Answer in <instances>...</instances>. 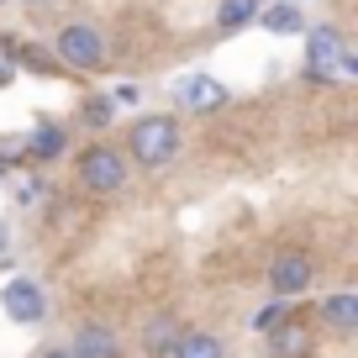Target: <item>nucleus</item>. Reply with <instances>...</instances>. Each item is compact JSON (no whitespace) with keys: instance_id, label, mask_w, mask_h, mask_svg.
I'll use <instances>...</instances> for the list:
<instances>
[{"instance_id":"nucleus-6","label":"nucleus","mask_w":358,"mask_h":358,"mask_svg":"<svg viewBox=\"0 0 358 358\" xmlns=\"http://www.w3.org/2000/svg\"><path fill=\"white\" fill-rule=\"evenodd\" d=\"M69 353L74 358H127V337L106 316H85L74 327V337H69Z\"/></svg>"},{"instance_id":"nucleus-12","label":"nucleus","mask_w":358,"mask_h":358,"mask_svg":"<svg viewBox=\"0 0 358 358\" xmlns=\"http://www.w3.org/2000/svg\"><path fill=\"white\" fill-rule=\"evenodd\" d=\"M74 6H79V0H16V11H27L32 22H43V27H53V22H64V16H74Z\"/></svg>"},{"instance_id":"nucleus-2","label":"nucleus","mask_w":358,"mask_h":358,"mask_svg":"<svg viewBox=\"0 0 358 358\" xmlns=\"http://www.w3.org/2000/svg\"><path fill=\"white\" fill-rule=\"evenodd\" d=\"M322 248H311V243H280L274 253H268V264H264V295L268 301H285V306H295L301 295H311L316 285H322Z\"/></svg>"},{"instance_id":"nucleus-4","label":"nucleus","mask_w":358,"mask_h":358,"mask_svg":"<svg viewBox=\"0 0 358 358\" xmlns=\"http://www.w3.org/2000/svg\"><path fill=\"white\" fill-rule=\"evenodd\" d=\"M127 179H132V164H127V153L111 137H95V143H85L74 153V185L85 195H95V201H116L127 190Z\"/></svg>"},{"instance_id":"nucleus-10","label":"nucleus","mask_w":358,"mask_h":358,"mask_svg":"<svg viewBox=\"0 0 358 358\" xmlns=\"http://www.w3.org/2000/svg\"><path fill=\"white\" fill-rule=\"evenodd\" d=\"M169 358H227V337L216 327H179Z\"/></svg>"},{"instance_id":"nucleus-11","label":"nucleus","mask_w":358,"mask_h":358,"mask_svg":"<svg viewBox=\"0 0 358 358\" xmlns=\"http://www.w3.org/2000/svg\"><path fill=\"white\" fill-rule=\"evenodd\" d=\"M258 6H264V0H216V32H243L248 22H253L258 16Z\"/></svg>"},{"instance_id":"nucleus-1","label":"nucleus","mask_w":358,"mask_h":358,"mask_svg":"<svg viewBox=\"0 0 358 358\" xmlns=\"http://www.w3.org/2000/svg\"><path fill=\"white\" fill-rule=\"evenodd\" d=\"M48 48H53V58L64 69H74V74H106V69H116V32L111 22H101V16H64V22L48 27Z\"/></svg>"},{"instance_id":"nucleus-8","label":"nucleus","mask_w":358,"mask_h":358,"mask_svg":"<svg viewBox=\"0 0 358 358\" xmlns=\"http://www.w3.org/2000/svg\"><path fill=\"white\" fill-rule=\"evenodd\" d=\"M179 327H185V322H179L174 306H158L153 316H143V327H137V348H143V358H169Z\"/></svg>"},{"instance_id":"nucleus-3","label":"nucleus","mask_w":358,"mask_h":358,"mask_svg":"<svg viewBox=\"0 0 358 358\" xmlns=\"http://www.w3.org/2000/svg\"><path fill=\"white\" fill-rule=\"evenodd\" d=\"M116 148L127 153L132 169H164V164H174L179 148H185V122H179L174 111H143L122 132Z\"/></svg>"},{"instance_id":"nucleus-15","label":"nucleus","mask_w":358,"mask_h":358,"mask_svg":"<svg viewBox=\"0 0 358 358\" xmlns=\"http://www.w3.org/2000/svg\"><path fill=\"white\" fill-rule=\"evenodd\" d=\"M16 11V0H0V16H11Z\"/></svg>"},{"instance_id":"nucleus-13","label":"nucleus","mask_w":358,"mask_h":358,"mask_svg":"<svg viewBox=\"0 0 358 358\" xmlns=\"http://www.w3.org/2000/svg\"><path fill=\"white\" fill-rule=\"evenodd\" d=\"M111 122V101L106 95H90L85 106H79V127H106Z\"/></svg>"},{"instance_id":"nucleus-9","label":"nucleus","mask_w":358,"mask_h":358,"mask_svg":"<svg viewBox=\"0 0 358 358\" xmlns=\"http://www.w3.org/2000/svg\"><path fill=\"white\" fill-rule=\"evenodd\" d=\"M0 306H6L11 322H27V327L48 316V301H43V290H37L32 280H11V285H6V295H0Z\"/></svg>"},{"instance_id":"nucleus-5","label":"nucleus","mask_w":358,"mask_h":358,"mask_svg":"<svg viewBox=\"0 0 358 358\" xmlns=\"http://www.w3.org/2000/svg\"><path fill=\"white\" fill-rule=\"evenodd\" d=\"M311 327H316L322 337H332V343H353V332H358V290H353V285L327 290L322 301H316Z\"/></svg>"},{"instance_id":"nucleus-7","label":"nucleus","mask_w":358,"mask_h":358,"mask_svg":"<svg viewBox=\"0 0 358 358\" xmlns=\"http://www.w3.org/2000/svg\"><path fill=\"white\" fill-rule=\"evenodd\" d=\"M316 343H322V332H316L306 316H285L280 327H268L264 332V353L268 358H316Z\"/></svg>"},{"instance_id":"nucleus-14","label":"nucleus","mask_w":358,"mask_h":358,"mask_svg":"<svg viewBox=\"0 0 358 358\" xmlns=\"http://www.w3.org/2000/svg\"><path fill=\"white\" fill-rule=\"evenodd\" d=\"M37 358H74V353H69V343H43V353H37Z\"/></svg>"}]
</instances>
